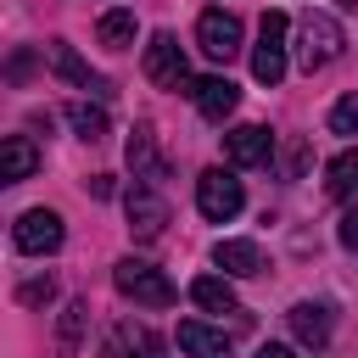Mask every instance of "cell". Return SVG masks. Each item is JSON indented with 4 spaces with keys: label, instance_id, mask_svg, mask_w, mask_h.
<instances>
[{
    "label": "cell",
    "instance_id": "3",
    "mask_svg": "<svg viewBox=\"0 0 358 358\" xmlns=\"http://www.w3.org/2000/svg\"><path fill=\"white\" fill-rule=\"evenodd\" d=\"M285 34H291V17H285V11H263V22H257V50H252V78L268 84V90L285 78V45H291Z\"/></svg>",
    "mask_w": 358,
    "mask_h": 358
},
{
    "label": "cell",
    "instance_id": "17",
    "mask_svg": "<svg viewBox=\"0 0 358 358\" xmlns=\"http://www.w3.org/2000/svg\"><path fill=\"white\" fill-rule=\"evenodd\" d=\"M213 263H218L229 280L263 274V252H257V241H218V246H213Z\"/></svg>",
    "mask_w": 358,
    "mask_h": 358
},
{
    "label": "cell",
    "instance_id": "5",
    "mask_svg": "<svg viewBox=\"0 0 358 358\" xmlns=\"http://www.w3.org/2000/svg\"><path fill=\"white\" fill-rule=\"evenodd\" d=\"M145 78L157 90H196L190 84V67H185V50L173 34H151L145 39Z\"/></svg>",
    "mask_w": 358,
    "mask_h": 358
},
{
    "label": "cell",
    "instance_id": "14",
    "mask_svg": "<svg viewBox=\"0 0 358 358\" xmlns=\"http://www.w3.org/2000/svg\"><path fill=\"white\" fill-rule=\"evenodd\" d=\"M129 173L134 179H162V151H157V129L151 123H134V134H129Z\"/></svg>",
    "mask_w": 358,
    "mask_h": 358
},
{
    "label": "cell",
    "instance_id": "7",
    "mask_svg": "<svg viewBox=\"0 0 358 358\" xmlns=\"http://www.w3.org/2000/svg\"><path fill=\"white\" fill-rule=\"evenodd\" d=\"M62 213H50V207H28L22 218H17V229H11V241H17V252H28V257H45V252H56L62 246Z\"/></svg>",
    "mask_w": 358,
    "mask_h": 358
},
{
    "label": "cell",
    "instance_id": "10",
    "mask_svg": "<svg viewBox=\"0 0 358 358\" xmlns=\"http://www.w3.org/2000/svg\"><path fill=\"white\" fill-rule=\"evenodd\" d=\"M45 62L56 67V78H67V84H78V90H106V78L90 73V62H84L67 39H50V45H45Z\"/></svg>",
    "mask_w": 358,
    "mask_h": 358
},
{
    "label": "cell",
    "instance_id": "21",
    "mask_svg": "<svg viewBox=\"0 0 358 358\" xmlns=\"http://www.w3.org/2000/svg\"><path fill=\"white\" fill-rule=\"evenodd\" d=\"M95 34H101V45H112V50H123V45H134V11H123V6H112V11H101V22H95Z\"/></svg>",
    "mask_w": 358,
    "mask_h": 358
},
{
    "label": "cell",
    "instance_id": "9",
    "mask_svg": "<svg viewBox=\"0 0 358 358\" xmlns=\"http://www.w3.org/2000/svg\"><path fill=\"white\" fill-rule=\"evenodd\" d=\"M268 151H274V134L263 123H241V129L224 134V157L235 168H257V162H268Z\"/></svg>",
    "mask_w": 358,
    "mask_h": 358
},
{
    "label": "cell",
    "instance_id": "25",
    "mask_svg": "<svg viewBox=\"0 0 358 358\" xmlns=\"http://www.w3.org/2000/svg\"><path fill=\"white\" fill-rule=\"evenodd\" d=\"M336 241H341L347 252H358V207H347V213H341V224H336Z\"/></svg>",
    "mask_w": 358,
    "mask_h": 358
},
{
    "label": "cell",
    "instance_id": "20",
    "mask_svg": "<svg viewBox=\"0 0 358 358\" xmlns=\"http://www.w3.org/2000/svg\"><path fill=\"white\" fill-rule=\"evenodd\" d=\"M84 324H90V302H67V308H62V324H56V352H62V358L78 352Z\"/></svg>",
    "mask_w": 358,
    "mask_h": 358
},
{
    "label": "cell",
    "instance_id": "24",
    "mask_svg": "<svg viewBox=\"0 0 358 358\" xmlns=\"http://www.w3.org/2000/svg\"><path fill=\"white\" fill-rule=\"evenodd\" d=\"M56 296V280L45 274V280H22L17 285V302H28V308H39V302H50Z\"/></svg>",
    "mask_w": 358,
    "mask_h": 358
},
{
    "label": "cell",
    "instance_id": "11",
    "mask_svg": "<svg viewBox=\"0 0 358 358\" xmlns=\"http://www.w3.org/2000/svg\"><path fill=\"white\" fill-rule=\"evenodd\" d=\"M285 319H291V336H296L302 347H313V352L330 347V308H324V302H296Z\"/></svg>",
    "mask_w": 358,
    "mask_h": 358
},
{
    "label": "cell",
    "instance_id": "18",
    "mask_svg": "<svg viewBox=\"0 0 358 358\" xmlns=\"http://www.w3.org/2000/svg\"><path fill=\"white\" fill-rule=\"evenodd\" d=\"M179 347H185L190 358H235V352H229V336L213 330V324H201V319H185V324H179Z\"/></svg>",
    "mask_w": 358,
    "mask_h": 358
},
{
    "label": "cell",
    "instance_id": "13",
    "mask_svg": "<svg viewBox=\"0 0 358 358\" xmlns=\"http://www.w3.org/2000/svg\"><path fill=\"white\" fill-rule=\"evenodd\" d=\"M190 95H196V112H201L207 123H224V117L235 112V101H241V90H235L229 78H218V73H213V78H196Z\"/></svg>",
    "mask_w": 358,
    "mask_h": 358
},
{
    "label": "cell",
    "instance_id": "16",
    "mask_svg": "<svg viewBox=\"0 0 358 358\" xmlns=\"http://www.w3.org/2000/svg\"><path fill=\"white\" fill-rule=\"evenodd\" d=\"M190 302L207 308V313H241V296H235L229 274H196L190 280Z\"/></svg>",
    "mask_w": 358,
    "mask_h": 358
},
{
    "label": "cell",
    "instance_id": "2",
    "mask_svg": "<svg viewBox=\"0 0 358 358\" xmlns=\"http://www.w3.org/2000/svg\"><path fill=\"white\" fill-rule=\"evenodd\" d=\"M112 285L129 296V302H140V308H168L179 291H173V280L157 268V263H145V257H123L117 268H112Z\"/></svg>",
    "mask_w": 358,
    "mask_h": 358
},
{
    "label": "cell",
    "instance_id": "23",
    "mask_svg": "<svg viewBox=\"0 0 358 358\" xmlns=\"http://www.w3.org/2000/svg\"><path fill=\"white\" fill-rule=\"evenodd\" d=\"M330 134H358V95H341L330 106Z\"/></svg>",
    "mask_w": 358,
    "mask_h": 358
},
{
    "label": "cell",
    "instance_id": "1",
    "mask_svg": "<svg viewBox=\"0 0 358 358\" xmlns=\"http://www.w3.org/2000/svg\"><path fill=\"white\" fill-rule=\"evenodd\" d=\"M341 45H347V34H341V22H336L330 11H308V17L296 22V62H302V73L330 67V62L341 56Z\"/></svg>",
    "mask_w": 358,
    "mask_h": 358
},
{
    "label": "cell",
    "instance_id": "15",
    "mask_svg": "<svg viewBox=\"0 0 358 358\" xmlns=\"http://www.w3.org/2000/svg\"><path fill=\"white\" fill-rule=\"evenodd\" d=\"M34 168H39V145L28 134H6V145H0V179L22 185V179H34Z\"/></svg>",
    "mask_w": 358,
    "mask_h": 358
},
{
    "label": "cell",
    "instance_id": "22",
    "mask_svg": "<svg viewBox=\"0 0 358 358\" xmlns=\"http://www.w3.org/2000/svg\"><path fill=\"white\" fill-rule=\"evenodd\" d=\"M67 123H73V129H78V140H90V145H95V140H106V129H112V123H106V112H101V106H90V101H67Z\"/></svg>",
    "mask_w": 358,
    "mask_h": 358
},
{
    "label": "cell",
    "instance_id": "8",
    "mask_svg": "<svg viewBox=\"0 0 358 358\" xmlns=\"http://www.w3.org/2000/svg\"><path fill=\"white\" fill-rule=\"evenodd\" d=\"M123 213H129V235H134V241H157V235L168 229V201H162L151 185H134V190L123 196Z\"/></svg>",
    "mask_w": 358,
    "mask_h": 358
},
{
    "label": "cell",
    "instance_id": "6",
    "mask_svg": "<svg viewBox=\"0 0 358 358\" xmlns=\"http://www.w3.org/2000/svg\"><path fill=\"white\" fill-rule=\"evenodd\" d=\"M196 45L213 62H235L241 56V17L235 11H201L196 17Z\"/></svg>",
    "mask_w": 358,
    "mask_h": 358
},
{
    "label": "cell",
    "instance_id": "26",
    "mask_svg": "<svg viewBox=\"0 0 358 358\" xmlns=\"http://www.w3.org/2000/svg\"><path fill=\"white\" fill-rule=\"evenodd\" d=\"M302 168H308V145H302V140H291V145H285V173L296 179Z\"/></svg>",
    "mask_w": 358,
    "mask_h": 358
},
{
    "label": "cell",
    "instance_id": "12",
    "mask_svg": "<svg viewBox=\"0 0 358 358\" xmlns=\"http://www.w3.org/2000/svg\"><path fill=\"white\" fill-rule=\"evenodd\" d=\"M151 352H157V336L145 324H134V319L112 324L106 341H101V358H151Z\"/></svg>",
    "mask_w": 358,
    "mask_h": 358
},
{
    "label": "cell",
    "instance_id": "19",
    "mask_svg": "<svg viewBox=\"0 0 358 358\" xmlns=\"http://www.w3.org/2000/svg\"><path fill=\"white\" fill-rule=\"evenodd\" d=\"M324 190H330L336 201L358 196V145H347L341 157H330V168H324Z\"/></svg>",
    "mask_w": 358,
    "mask_h": 358
},
{
    "label": "cell",
    "instance_id": "27",
    "mask_svg": "<svg viewBox=\"0 0 358 358\" xmlns=\"http://www.w3.org/2000/svg\"><path fill=\"white\" fill-rule=\"evenodd\" d=\"M252 358H296V352H291V347H280V341H263Z\"/></svg>",
    "mask_w": 358,
    "mask_h": 358
},
{
    "label": "cell",
    "instance_id": "4",
    "mask_svg": "<svg viewBox=\"0 0 358 358\" xmlns=\"http://www.w3.org/2000/svg\"><path fill=\"white\" fill-rule=\"evenodd\" d=\"M196 207H201V218H213V224H229V218L246 207V190H241V179H235V173H224V168H207V173L196 179Z\"/></svg>",
    "mask_w": 358,
    "mask_h": 358
}]
</instances>
